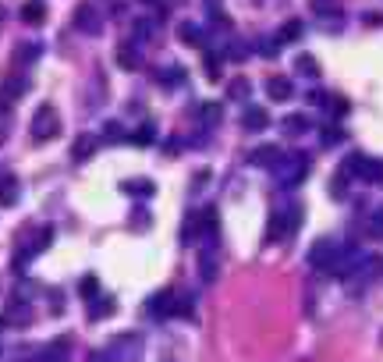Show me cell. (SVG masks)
Here are the masks:
<instances>
[{
	"label": "cell",
	"instance_id": "1",
	"mask_svg": "<svg viewBox=\"0 0 383 362\" xmlns=\"http://www.w3.org/2000/svg\"><path fill=\"white\" fill-rule=\"evenodd\" d=\"M298 210H302V206H288V210H277V214L270 217V228H266V245L284 242V238L298 228V217H302Z\"/></svg>",
	"mask_w": 383,
	"mask_h": 362
},
{
	"label": "cell",
	"instance_id": "2",
	"mask_svg": "<svg viewBox=\"0 0 383 362\" xmlns=\"http://www.w3.org/2000/svg\"><path fill=\"white\" fill-rule=\"evenodd\" d=\"M273 171H277V178H281L284 188H295V185H302L305 174H309V157H302V153H291V157H284Z\"/></svg>",
	"mask_w": 383,
	"mask_h": 362
},
{
	"label": "cell",
	"instance_id": "3",
	"mask_svg": "<svg viewBox=\"0 0 383 362\" xmlns=\"http://www.w3.org/2000/svg\"><path fill=\"white\" fill-rule=\"evenodd\" d=\"M61 132V118H57V111L50 107V103H43V107L32 114V139L36 142H46V139H53Z\"/></svg>",
	"mask_w": 383,
	"mask_h": 362
},
{
	"label": "cell",
	"instance_id": "4",
	"mask_svg": "<svg viewBox=\"0 0 383 362\" xmlns=\"http://www.w3.org/2000/svg\"><path fill=\"white\" fill-rule=\"evenodd\" d=\"M334 256H337V245L334 242H316L312 252H309V263L316 270H330L334 267Z\"/></svg>",
	"mask_w": 383,
	"mask_h": 362
},
{
	"label": "cell",
	"instance_id": "5",
	"mask_svg": "<svg viewBox=\"0 0 383 362\" xmlns=\"http://www.w3.org/2000/svg\"><path fill=\"white\" fill-rule=\"evenodd\" d=\"M75 25H78L82 32L96 36V32L103 29V15H99L92 4H78V11H75Z\"/></svg>",
	"mask_w": 383,
	"mask_h": 362
},
{
	"label": "cell",
	"instance_id": "6",
	"mask_svg": "<svg viewBox=\"0 0 383 362\" xmlns=\"http://www.w3.org/2000/svg\"><path fill=\"white\" fill-rule=\"evenodd\" d=\"M281 160H284V149H277V146H259V149L249 153L252 167H277Z\"/></svg>",
	"mask_w": 383,
	"mask_h": 362
},
{
	"label": "cell",
	"instance_id": "7",
	"mask_svg": "<svg viewBox=\"0 0 383 362\" xmlns=\"http://www.w3.org/2000/svg\"><path fill=\"white\" fill-rule=\"evenodd\" d=\"M266 92H270L273 99H291V96H295V85H291V78H284V75H273V78H266Z\"/></svg>",
	"mask_w": 383,
	"mask_h": 362
},
{
	"label": "cell",
	"instance_id": "8",
	"mask_svg": "<svg viewBox=\"0 0 383 362\" xmlns=\"http://www.w3.org/2000/svg\"><path fill=\"white\" fill-rule=\"evenodd\" d=\"M43 18H46V4H43V0H25V4H22V22L25 25H43Z\"/></svg>",
	"mask_w": 383,
	"mask_h": 362
},
{
	"label": "cell",
	"instance_id": "9",
	"mask_svg": "<svg viewBox=\"0 0 383 362\" xmlns=\"http://www.w3.org/2000/svg\"><path fill=\"white\" fill-rule=\"evenodd\" d=\"M178 39H181L185 46H202V43H206L202 25H195V22H181V25H178Z\"/></svg>",
	"mask_w": 383,
	"mask_h": 362
},
{
	"label": "cell",
	"instance_id": "10",
	"mask_svg": "<svg viewBox=\"0 0 383 362\" xmlns=\"http://www.w3.org/2000/svg\"><path fill=\"white\" fill-rule=\"evenodd\" d=\"M242 125H245L249 132H263V128L270 125V114H266L263 107H249V111L242 114Z\"/></svg>",
	"mask_w": 383,
	"mask_h": 362
},
{
	"label": "cell",
	"instance_id": "11",
	"mask_svg": "<svg viewBox=\"0 0 383 362\" xmlns=\"http://www.w3.org/2000/svg\"><path fill=\"white\" fill-rule=\"evenodd\" d=\"M281 132L291 135V139H298L302 132H309V118H305V114H288V118L281 121Z\"/></svg>",
	"mask_w": 383,
	"mask_h": 362
},
{
	"label": "cell",
	"instance_id": "12",
	"mask_svg": "<svg viewBox=\"0 0 383 362\" xmlns=\"http://www.w3.org/2000/svg\"><path fill=\"white\" fill-rule=\"evenodd\" d=\"M118 64H121L125 71H135V68H139V50H135V43H121V46H118Z\"/></svg>",
	"mask_w": 383,
	"mask_h": 362
},
{
	"label": "cell",
	"instance_id": "13",
	"mask_svg": "<svg viewBox=\"0 0 383 362\" xmlns=\"http://www.w3.org/2000/svg\"><path fill=\"white\" fill-rule=\"evenodd\" d=\"M96 146H99V142H96L92 135H78L75 146H71V157H75V160H89L92 153H96Z\"/></svg>",
	"mask_w": 383,
	"mask_h": 362
},
{
	"label": "cell",
	"instance_id": "14",
	"mask_svg": "<svg viewBox=\"0 0 383 362\" xmlns=\"http://www.w3.org/2000/svg\"><path fill=\"white\" fill-rule=\"evenodd\" d=\"M199 274H202V281H216V252H213V242L202 249V260H199Z\"/></svg>",
	"mask_w": 383,
	"mask_h": 362
},
{
	"label": "cell",
	"instance_id": "15",
	"mask_svg": "<svg viewBox=\"0 0 383 362\" xmlns=\"http://www.w3.org/2000/svg\"><path fill=\"white\" fill-rule=\"evenodd\" d=\"M302 36H305V25H302L298 18H291V22H284V29L277 32V39H281V43H298Z\"/></svg>",
	"mask_w": 383,
	"mask_h": 362
},
{
	"label": "cell",
	"instance_id": "16",
	"mask_svg": "<svg viewBox=\"0 0 383 362\" xmlns=\"http://www.w3.org/2000/svg\"><path fill=\"white\" fill-rule=\"evenodd\" d=\"M22 89H25V82H22V78H8L4 85H0V107H11V99H15Z\"/></svg>",
	"mask_w": 383,
	"mask_h": 362
},
{
	"label": "cell",
	"instance_id": "17",
	"mask_svg": "<svg viewBox=\"0 0 383 362\" xmlns=\"http://www.w3.org/2000/svg\"><path fill=\"white\" fill-rule=\"evenodd\" d=\"M365 231H369V238L383 242V206H379V210H372V214H369V221H365Z\"/></svg>",
	"mask_w": 383,
	"mask_h": 362
},
{
	"label": "cell",
	"instance_id": "18",
	"mask_svg": "<svg viewBox=\"0 0 383 362\" xmlns=\"http://www.w3.org/2000/svg\"><path fill=\"white\" fill-rule=\"evenodd\" d=\"M295 68H298V75H309V78H319V61H316L312 54H302V57L295 61Z\"/></svg>",
	"mask_w": 383,
	"mask_h": 362
},
{
	"label": "cell",
	"instance_id": "19",
	"mask_svg": "<svg viewBox=\"0 0 383 362\" xmlns=\"http://www.w3.org/2000/svg\"><path fill=\"white\" fill-rule=\"evenodd\" d=\"M15 199H18V181L4 178V181H0V206H11Z\"/></svg>",
	"mask_w": 383,
	"mask_h": 362
},
{
	"label": "cell",
	"instance_id": "20",
	"mask_svg": "<svg viewBox=\"0 0 383 362\" xmlns=\"http://www.w3.org/2000/svg\"><path fill=\"white\" fill-rule=\"evenodd\" d=\"M50 238H53V231H39V235H36V242L25 249V256H22V260H29V256H36V252H43V249L50 245ZM22 260H18V263H22Z\"/></svg>",
	"mask_w": 383,
	"mask_h": 362
},
{
	"label": "cell",
	"instance_id": "21",
	"mask_svg": "<svg viewBox=\"0 0 383 362\" xmlns=\"http://www.w3.org/2000/svg\"><path fill=\"white\" fill-rule=\"evenodd\" d=\"M149 36H153V22L139 18V22H135V39H132V43H149Z\"/></svg>",
	"mask_w": 383,
	"mask_h": 362
},
{
	"label": "cell",
	"instance_id": "22",
	"mask_svg": "<svg viewBox=\"0 0 383 362\" xmlns=\"http://www.w3.org/2000/svg\"><path fill=\"white\" fill-rule=\"evenodd\" d=\"M337 142H344V128H323V146H337Z\"/></svg>",
	"mask_w": 383,
	"mask_h": 362
},
{
	"label": "cell",
	"instance_id": "23",
	"mask_svg": "<svg viewBox=\"0 0 383 362\" xmlns=\"http://www.w3.org/2000/svg\"><path fill=\"white\" fill-rule=\"evenodd\" d=\"M221 118H224V114H221V107H216V103H206V107H202V121H206V125H216Z\"/></svg>",
	"mask_w": 383,
	"mask_h": 362
},
{
	"label": "cell",
	"instance_id": "24",
	"mask_svg": "<svg viewBox=\"0 0 383 362\" xmlns=\"http://www.w3.org/2000/svg\"><path fill=\"white\" fill-rule=\"evenodd\" d=\"M245 92H252L249 78H235V82H231V96H235V99H245Z\"/></svg>",
	"mask_w": 383,
	"mask_h": 362
},
{
	"label": "cell",
	"instance_id": "25",
	"mask_svg": "<svg viewBox=\"0 0 383 362\" xmlns=\"http://www.w3.org/2000/svg\"><path fill=\"white\" fill-rule=\"evenodd\" d=\"M111 142H121L125 139V132H121V121H106V132H103Z\"/></svg>",
	"mask_w": 383,
	"mask_h": 362
},
{
	"label": "cell",
	"instance_id": "26",
	"mask_svg": "<svg viewBox=\"0 0 383 362\" xmlns=\"http://www.w3.org/2000/svg\"><path fill=\"white\" fill-rule=\"evenodd\" d=\"M277 50H281V43H273V39H263L259 43V54L263 57H277Z\"/></svg>",
	"mask_w": 383,
	"mask_h": 362
},
{
	"label": "cell",
	"instance_id": "27",
	"mask_svg": "<svg viewBox=\"0 0 383 362\" xmlns=\"http://www.w3.org/2000/svg\"><path fill=\"white\" fill-rule=\"evenodd\" d=\"M216 68H221V61H216V54H206V75L216 82V78H221V71H216Z\"/></svg>",
	"mask_w": 383,
	"mask_h": 362
},
{
	"label": "cell",
	"instance_id": "28",
	"mask_svg": "<svg viewBox=\"0 0 383 362\" xmlns=\"http://www.w3.org/2000/svg\"><path fill=\"white\" fill-rule=\"evenodd\" d=\"M82 291H85L82 298H89V302H92V298H99V295H96V277H85V281H82Z\"/></svg>",
	"mask_w": 383,
	"mask_h": 362
},
{
	"label": "cell",
	"instance_id": "29",
	"mask_svg": "<svg viewBox=\"0 0 383 362\" xmlns=\"http://www.w3.org/2000/svg\"><path fill=\"white\" fill-rule=\"evenodd\" d=\"M135 142H142V146H146V142H153V125H142V128L135 132Z\"/></svg>",
	"mask_w": 383,
	"mask_h": 362
},
{
	"label": "cell",
	"instance_id": "30",
	"mask_svg": "<svg viewBox=\"0 0 383 362\" xmlns=\"http://www.w3.org/2000/svg\"><path fill=\"white\" fill-rule=\"evenodd\" d=\"M344 192H348V185H344V174H341V178H334V181H330V195H337V199H341Z\"/></svg>",
	"mask_w": 383,
	"mask_h": 362
},
{
	"label": "cell",
	"instance_id": "31",
	"mask_svg": "<svg viewBox=\"0 0 383 362\" xmlns=\"http://www.w3.org/2000/svg\"><path fill=\"white\" fill-rule=\"evenodd\" d=\"M125 188H128V192H139V195H149V192H153V185H149L146 178H139V185H125Z\"/></svg>",
	"mask_w": 383,
	"mask_h": 362
},
{
	"label": "cell",
	"instance_id": "32",
	"mask_svg": "<svg viewBox=\"0 0 383 362\" xmlns=\"http://www.w3.org/2000/svg\"><path fill=\"white\" fill-rule=\"evenodd\" d=\"M0 22H4V8H0Z\"/></svg>",
	"mask_w": 383,
	"mask_h": 362
}]
</instances>
